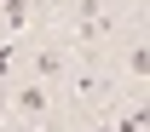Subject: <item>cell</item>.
Instances as JSON below:
<instances>
[{
	"label": "cell",
	"mask_w": 150,
	"mask_h": 132,
	"mask_svg": "<svg viewBox=\"0 0 150 132\" xmlns=\"http://www.w3.org/2000/svg\"><path fill=\"white\" fill-rule=\"evenodd\" d=\"M12 109H23V115H46V103H52V92H46V80H35V86H18V92L6 98Z\"/></svg>",
	"instance_id": "1"
},
{
	"label": "cell",
	"mask_w": 150,
	"mask_h": 132,
	"mask_svg": "<svg viewBox=\"0 0 150 132\" xmlns=\"http://www.w3.org/2000/svg\"><path fill=\"white\" fill-rule=\"evenodd\" d=\"M64 69H69V57L58 52V46H46V52L35 57V75H40V80H64Z\"/></svg>",
	"instance_id": "2"
},
{
	"label": "cell",
	"mask_w": 150,
	"mask_h": 132,
	"mask_svg": "<svg viewBox=\"0 0 150 132\" xmlns=\"http://www.w3.org/2000/svg\"><path fill=\"white\" fill-rule=\"evenodd\" d=\"M12 57H18V40L0 46V109H6V98H12V86H6V80H12Z\"/></svg>",
	"instance_id": "3"
},
{
	"label": "cell",
	"mask_w": 150,
	"mask_h": 132,
	"mask_svg": "<svg viewBox=\"0 0 150 132\" xmlns=\"http://www.w3.org/2000/svg\"><path fill=\"white\" fill-rule=\"evenodd\" d=\"M0 12H6L12 35H18V29H23V17H29V0H0Z\"/></svg>",
	"instance_id": "4"
},
{
	"label": "cell",
	"mask_w": 150,
	"mask_h": 132,
	"mask_svg": "<svg viewBox=\"0 0 150 132\" xmlns=\"http://www.w3.org/2000/svg\"><path fill=\"white\" fill-rule=\"evenodd\" d=\"M144 121H150V109H133V115L115 121V132H144Z\"/></svg>",
	"instance_id": "5"
},
{
	"label": "cell",
	"mask_w": 150,
	"mask_h": 132,
	"mask_svg": "<svg viewBox=\"0 0 150 132\" xmlns=\"http://www.w3.org/2000/svg\"><path fill=\"white\" fill-rule=\"evenodd\" d=\"M127 69H133V75H150V52H144V46H133V57H127Z\"/></svg>",
	"instance_id": "6"
},
{
	"label": "cell",
	"mask_w": 150,
	"mask_h": 132,
	"mask_svg": "<svg viewBox=\"0 0 150 132\" xmlns=\"http://www.w3.org/2000/svg\"><path fill=\"white\" fill-rule=\"evenodd\" d=\"M98 132H115V126H98Z\"/></svg>",
	"instance_id": "7"
}]
</instances>
